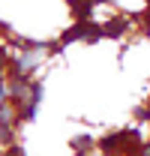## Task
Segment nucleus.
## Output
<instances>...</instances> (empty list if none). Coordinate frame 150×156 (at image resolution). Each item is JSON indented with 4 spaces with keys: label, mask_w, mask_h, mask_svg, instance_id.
I'll return each mask as SVG.
<instances>
[{
    "label": "nucleus",
    "mask_w": 150,
    "mask_h": 156,
    "mask_svg": "<svg viewBox=\"0 0 150 156\" xmlns=\"http://www.w3.org/2000/svg\"><path fill=\"white\" fill-rule=\"evenodd\" d=\"M120 30H123V21H114V24L105 27V33H111V36H120Z\"/></svg>",
    "instance_id": "obj_1"
},
{
    "label": "nucleus",
    "mask_w": 150,
    "mask_h": 156,
    "mask_svg": "<svg viewBox=\"0 0 150 156\" xmlns=\"http://www.w3.org/2000/svg\"><path fill=\"white\" fill-rule=\"evenodd\" d=\"M0 96H3V93H0Z\"/></svg>",
    "instance_id": "obj_2"
}]
</instances>
